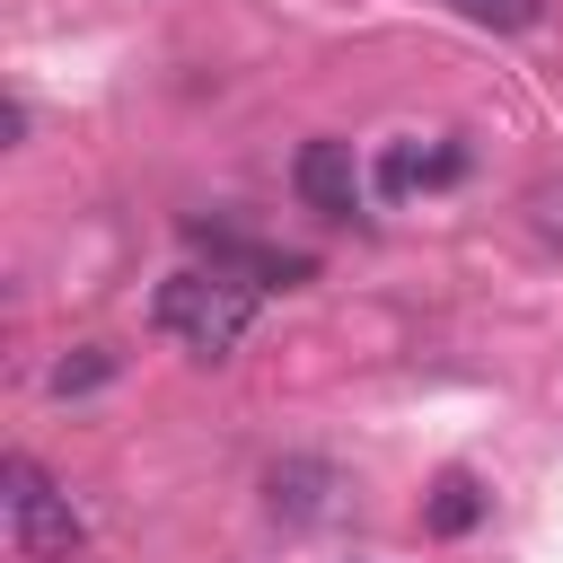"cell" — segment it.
Here are the masks:
<instances>
[{"mask_svg":"<svg viewBox=\"0 0 563 563\" xmlns=\"http://www.w3.org/2000/svg\"><path fill=\"white\" fill-rule=\"evenodd\" d=\"M150 317L194 361H229L246 343V325H255V282H238V273H167L158 299H150Z\"/></svg>","mask_w":563,"mask_h":563,"instance_id":"obj_1","label":"cell"},{"mask_svg":"<svg viewBox=\"0 0 563 563\" xmlns=\"http://www.w3.org/2000/svg\"><path fill=\"white\" fill-rule=\"evenodd\" d=\"M0 510H9V545L18 554H35V563H70L79 545H88V519H79V501L26 457V449H9L0 457Z\"/></svg>","mask_w":563,"mask_h":563,"instance_id":"obj_2","label":"cell"},{"mask_svg":"<svg viewBox=\"0 0 563 563\" xmlns=\"http://www.w3.org/2000/svg\"><path fill=\"white\" fill-rule=\"evenodd\" d=\"M290 185H299V202H308V211H325V220H352V211H361V194H369V176H361L352 141H299Z\"/></svg>","mask_w":563,"mask_h":563,"instance_id":"obj_3","label":"cell"},{"mask_svg":"<svg viewBox=\"0 0 563 563\" xmlns=\"http://www.w3.org/2000/svg\"><path fill=\"white\" fill-rule=\"evenodd\" d=\"M457 176H466V150H457V141H440V150L396 141V150L378 158V194H387V202H405L413 185H457Z\"/></svg>","mask_w":563,"mask_h":563,"instance_id":"obj_4","label":"cell"},{"mask_svg":"<svg viewBox=\"0 0 563 563\" xmlns=\"http://www.w3.org/2000/svg\"><path fill=\"white\" fill-rule=\"evenodd\" d=\"M264 501L282 510V519H325L334 510V466H317V457H282L273 475H264Z\"/></svg>","mask_w":563,"mask_h":563,"instance_id":"obj_5","label":"cell"},{"mask_svg":"<svg viewBox=\"0 0 563 563\" xmlns=\"http://www.w3.org/2000/svg\"><path fill=\"white\" fill-rule=\"evenodd\" d=\"M475 519H484V493H475L466 475H440L431 501H422V528H431V537H466Z\"/></svg>","mask_w":563,"mask_h":563,"instance_id":"obj_6","label":"cell"},{"mask_svg":"<svg viewBox=\"0 0 563 563\" xmlns=\"http://www.w3.org/2000/svg\"><path fill=\"white\" fill-rule=\"evenodd\" d=\"M106 378H114V352H106V343H79V352L53 361V396H88V387H106Z\"/></svg>","mask_w":563,"mask_h":563,"instance_id":"obj_7","label":"cell"},{"mask_svg":"<svg viewBox=\"0 0 563 563\" xmlns=\"http://www.w3.org/2000/svg\"><path fill=\"white\" fill-rule=\"evenodd\" d=\"M457 18H475V26H493V35H519V26H537L545 18V0H449Z\"/></svg>","mask_w":563,"mask_h":563,"instance_id":"obj_8","label":"cell"}]
</instances>
